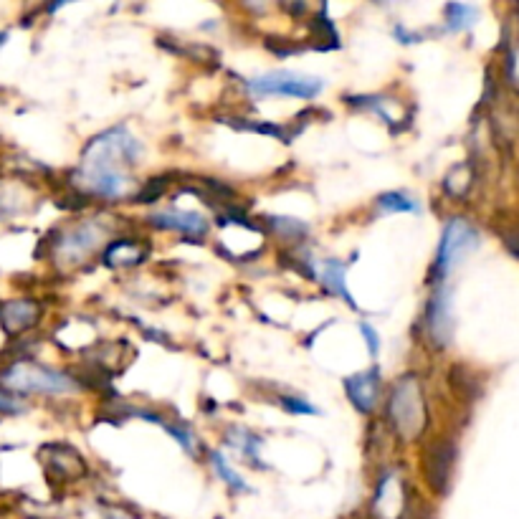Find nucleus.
Masks as SVG:
<instances>
[{
	"label": "nucleus",
	"instance_id": "obj_12",
	"mask_svg": "<svg viewBox=\"0 0 519 519\" xmlns=\"http://www.w3.org/2000/svg\"><path fill=\"white\" fill-rule=\"evenodd\" d=\"M152 228H160V231H175L180 236H198L203 238L208 233V221L201 216V213L193 211H160L152 213L150 218Z\"/></svg>",
	"mask_w": 519,
	"mask_h": 519
},
{
	"label": "nucleus",
	"instance_id": "obj_10",
	"mask_svg": "<svg viewBox=\"0 0 519 519\" xmlns=\"http://www.w3.org/2000/svg\"><path fill=\"white\" fill-rule=\"evenodd\" d=\"M380 390H383V375H380L378 365L345 378L347 398L355 406V411L363 413V416H370L375 411L380 401Z\"/></svg>",
	"mask_w": 519,
	"mask_h": 519
},
{
	"label": "nucleus",
	"instance_id": "obj_4",
	"mask_svg": "<svg viewBox=\"0 0 519 519\" xmlns=\"http://www.w3.org/2000/svg\"><path fill=\"white\" fill-rule=\"evenodd\" d=\"M3 383L18 393L38 395H66L76 390V380L69 373L46 365L31 363V360H16L3 370Z\"/></svg>",
	"mask_w": 519,
	"mask_h": 519
},
{
	"label": "nucleus",
	"instance_id": "obj_21",
	"mask_svg": "<svg viewBox=\"0 0 519 519\" xmlns=\"http://www.w3.org/2000/svg\"><path fill=\"white\" fill-rule=\"evenodd\" d=\"M266 221H269V226L279 233V238L292 241V244H299V241H304V238L309 236V226L304 221H299V218L269 216Z\"/></svg>",
	"mask_w": 519,
	"mask_h": 519
},
{
	"label": "nucleus",
	"instance_id": "obj_1",
	"mask_svg": "<svg viewBox=\"0 0 519 519\" xmlns=\"http://www.w3.org/2000/svg\"><path fill=\"white\" fill-rule=\"evenodd\" d=\"M140 157L142 142L125 125L109 127L87 142L82 163L74 170V185L94 198L122 201L130 193V170L140 163Z\"/></svg>",
	"mask_w": 519,
	"mask_h": 519
},
{
	"label": "nucleus",
	"instance_id": "obj_29",
	"mask_svg": "<svg viewBox=\"0 0 519 519\" xmlns=\"http://www.w3.org/2000/svg\"><path fill=\"white\" fill-rule=\"evenodd\" d=\"M360 335H363V340H365V345H368V352H370V357H378L380 355V335H378V330H375L373 325H370V322H360Z\"/></svg>",
	"mask_w": 519,
	"mask_h": 519
},
{
	"label": "nucleus",
	"instance_id": "obj_25",
	"mask_svg": "<svg viewBox=\"0 0 519 519\" xmlns=\"http://www.w3.org/2000/svg\"><path fill=\"white\" fill-rule=\"evenodd\" d=\"M474 21V6H464V3H449V6H446V26H449L451 31H466V28L474 26Z\"/></svg>",
	"mask_w": 519,
	"mask_h": 519
},
{
	"label": "nucleus",
	"instance_id": "obj_3",
	"mask_svg": "<svg viewBox=\"0 0 519 519\" xmlns=\"http://www.w3.org/2000/svg\"><path fill=\"white\" fill-rule=\"evenodd\" d=\"M112 226L99 218H89V221H79L74 226H66L56 233L54 244V259H59L61 266H82L84 261L92 259L102 244H107V236Z\"/></svg>",
	"mask_w": 519,
	"mask_h": 519
},
{
	"label": "nucleus",
	"instance_id": "obj_30",
	"mask_svg": "<svg viewBox=\"0 0 519 519\" xmlns=\"http://www.w3.org/2000/svg\"><path fill=\"white\" fill-rule=\"evenodd\" d=\"M507 82L519 92V41L507 54Z\"/></svg>",
	"mask_w": 519,
	"mask_h": 519
},
{
	"label": "nucleus",
	"instance_id": "obj_32",
	"mask_svg": "<svg viewBox=\"0 0 519 519\" xmlns=\"http://www.w3.org/2000/svg\"><path fill=\"white\" fill-rule=\"evenodd\" d=\"M504 241H507V249L512 251L514 256H519V231L504 233Z\"/></svg>",
	"mask_w": 519,
	"mask_h": 519
},
{
	"label": "nucleus",
	"instance_id": "obj_26",
	"mask_svg": "<svg viewBox=\"0 0 519 519\" xmlns=\"http://www.w3.org/2000/svg\"><path fill=\"white\" fill-rule=\"evenodd\" d=\"M276 403H279V408H284V411L289 413H302V416H317L319 413L312 403L299 398V395H279Z\"/></svg>",
	"mask_w": 519,
	"mask_h": 519
},
{
	"label": "nucleus",
	"instance_id": "obj_13",
	"mask_svg": "<svg viewBox=\"0 0 519 519\" xmlns=\"http://www.w3.org/2000/svg\"><path fill=\"white\" fill-rule=\"evenodd\" d=\"M147 256H150V246L140 241V238H114L102 251L104 264L112 266V269L140 266Z\"/></svg>",
	"mask_w": 519,
	"mask_h": 519
},
{
	"label": "nucleus",
	"instance_id": "obj_20",
	"mask_svg": "<svg viewBox=\"0 0 519 519\" xmlns=\"http://www.w3.org/2000/svg\"><path fill=\"white\" fill-rule=\"evenodd\" d=\"M231 125L238 127V130L246 132H261V135L269 137H279L282 142H292L294 135H297L299 127H284V125H269V122H256V119H231Z\"/></svg>",
	"mask_w": 519,
	"mask_h": 519
},
{
	"label": "nucleus",
	"instance_id": "obj_22",
	"mask_svg": "<svg viewBox=\"0 0 519 519\" xmlns=\"http://www.w3.org/2000/svg\"><path fill=\"white\" fill-rule=\"evenodd\" d=\"M471 180H474V170L471 165H454V168L446 173L444 178V190L451 198H464L471 188Z\"/></svg>",
	"mask_w": 519,
	"mask_h": 519
},
{
	"label": "nucleus",
	"instance_id": "obj_24",
	"mask_svg": "<svg viewBox=\"0 0 519 519\" xmlns=\"http://www.w3.org/2000/svg\"><path fill=\"white\" fill-rule=\"evenodd\" d=\"M451 383H454V388L459 390V395L464 398V401H476L479 393H482V385H479V380H476L474 373H469L464 365H456L454 373H451Z\"/></svg>",
	"mask_w": 519,
	"mask_h": 519
},
{
	"label": "nucleus",
	"instance_id": "obj_14",
	"mask_svg": "<svg viewBox=\"0 0 519 519\" xmlns=\"http://www.w3.org/2000/svg\"><path fill=\"white\" fill-rule=\"evenodd\" d=\"M317 269H314V276H317L319 282H322V287L327 289L330 294H335V297H340L342 302H347V307L350 309H357L355 299H352L350 289H347V264L340 259H325L319 261V264H314Z\"/></svg>",
	"mask_w": 519,
	"mask_h": 519
},
{
	"label": "nucleus",
	"instance_id": "obj_31",
	"mask_svg": "<svg viewBox=\"0 0 519 519\" xmlns=\"http://www.w3.org/2000/svg\"><path fill=\"white\" fill-rule=\"evenodd\" d=\"M393 36H395V41H398V44H406V46H411V44H418V41H421V33H416V31H411V28L408 26H403V23H395V28H393Z\"/></svg>",
	"mask_w": 519,
	"mask_h": 519
},
{
	"label": "nucleus",
	"instance_id": "obj_18",
	"mask_svg": "<svg viewBox=\"0 0 519 519\" xmlns=\"http://www.w3.org/2000/svg\"><path fill=\"white\" fill-rule=\"evenodd\" d=\"M312 41H317L319 51H332L340 49V33H337L335 21L327 16V6H322V13L312 21Z\"/></svg>",
	"mask_w": 519,
	"mask_h": 519
},
{
	"label": "nucleus",
	"instance_id": "obj_17",
	"mask_svg": "<svg viewBox=\"0 0 519 519\" xmlns=\"http://www.w3.org/2000/svg\"><path fill=\"white\" fill-rule=\"evenodd\" d=\"M347 102H350L352 107H360V109H368V112H375L393 132H398V122H406V119L395 117V114L390 112V107L401 104L398 99L378 97V94H365V97H347Z\"/></svg>",
	"mask_w": 519,
	"mask_h": 519
},
{
	"label": "nucleus",
	"instance_id": "obj_8",
	"mask_svg": "<svg viewBox=\"0 0 519 519\" xmlns=\"http://www.w3.org/2000/svg\"><path fill=\"white\" fill-rule=\"evenodd\" d=\"M456 464V444L451 438H436L423 449V476L436 494H446Z\"/></svg>",
	"mask_w": 519,
	"mask_h": 519
},
{
	"label": "nucleus",
	"instance_id": "obj_19",
	"mask_svg": "<svg viewBox=\"0 0 519 519\" xmlns=\"http://www.w3.org/2000/svg\"><path fill=\"white\" fill-rule=\"evenodd\" d=\"M375 208L380 213H421V203L406 193V190H388L375 198Z\"/></svg>",
	"mask_w": 519,
	"mask_h": 519
},
{
	"label": "nucleus",
	"instance_id": "obj_27",
	"mask_svg": "<svg viewBox=\"0 0 519 519\" xmlns=\"http://www.w3.org/2000/svg\"><path fill=\"white\" fill-rule=\"evenodd\" d=\"M165 188H168V178L147 180L145 188L137 190V193H135V201H140V203H157V198H163Z\"/></svg>",
	"mask_w": 519,
	"mask_h": 519
},
{
	"label": "nucleus",
	"instance_id": "obj_15",
	"mask_svg": "<svg viewBox=\"0 0 519 519\" xmlns=\"http://www.w3.org/2000/svg\"><path fill=\"white\" fill-rule=\"evenodd\" d=\"M41 456L46 459V466L56 471L59 479H79V476L87 474V464L74 449H69L66 444H54V446H46L41 451Z\"/></svg>",
	"mask_w": 519,
	"mask_h": 519
},
{
	"label": "nucleus",
	"instance_id": "obj_23",
	"mask_svg": "<svg viewBox=\"0 0 519 519\" xmlns=\"http://www.w3.org/2000/svg\"><path fill=\"white\" fill-rule=\"evenodd\" d=\"M211 464H213V471L218 474V479H223L233 492H251L249 484L244 482V476L238 474V471H233V466L228 464L226 456H223L221 451H211Z\"/></svg>",
	"mask_w": 519,
	"mask_h": 519
},
{
	"label": "nucleus",
	"instance_id": "obj_9",
	"mask_svg": "<svg viewBox=\"0 0 519 519\" xmlns=\"http://www.w3.org/2000/svg\"><path fill=\"white\" fill-rule=\"evenodd\" d=\"M423 322H426V335L433 347H438V350L449 347L451 337H454V309H451L449 289L438 287L436 294L428 299Z\"/></svg>",
	"mask_w": 519,
	"mask_h": 519
},
{
	"label": "nucleus",
	"instance_id": "obj_16",
	"mask_svg": "<svg viewBox=\"0 0 519 519\" xmlns=\"http://www.w3.org/2000/svg\"><path fill=\"white\" fill-rule=\"evenodd\" d=\"M226 444L231 446V449H236L238 454L244 456L249 464H254L256 469H266V464L261 461V456H259L261 444H264V441H261L256 433L246 431V428H241V426H231L226 433Z\"/></svg>",
	"mask_w": 519,
	"mask_h": 519
},
{
	"label": "nucleus",
	"instance_id": "obj_2",
	"mask_svg": "<svg viewBox=\"0 0 519 519\" xmlns=\"http://www.w3.org/2000/svg\"><path fill=\"white\" fill-rule=\"evenodd\" d=\"M390 428L403 444H413L423 436L428 426V406L423 398L421 380L413 373L401 375L395 380L393 390L388 395V406H385Z\"/></svg>",
	"mask_w": 519,
	"mask_h": 519
},
{
	"label": "nucleus",
	"instance_id": "obj_11",
	"mask_svg": "<svg viewBox=\"0 0 519 519\" xmlns=\"http://www.w3.org/2000/svg\"><path fill=\"white\" fill-rule=\"evenodd\" d=\"M41 319V304L33 299H16V302L0 304V325L8 335H23L33 330Z\"/></svg>",
	"mask_w": 519,
	"mask_h": 519
},
{
	"label": "nucleus",
	"instance_id": "obj_28",
	"mask_svg": "<svg viewBox=\"0 0 519 519\" xmlns=\"http://www.w3.org/2000/svg\"><path fill=\"white\" fill-rule=\"evenodd\" d=\"M26 411L23 401L18 395H13L11 390L0 388V413H6V416H16V413Z\"/></svg>",
	"mask_w": 519,
	"mask_h": 519
},
{
	"label": "nucleus",
	"instance_id": "obj_6",
	"mask_svg": "<svg viewBox=\"0 0 519 519\" xmlns=\"http://www.w3.org/2000/svg\"><path fill=\"white\" fill-rule=\"evenodd\" d=\"M479 244V231L471 226L464 218H451L444 228V236H441V244H438L436 261H433L431 276L438 282V287L444 284L446 276L454 271V266L464 259L469 251L476 249Z\"/></svg>",
	"mask_w": 519,
	"mask_h": 519
},
{
	"label": "nucleus",
	"instance_id": "obj_5",
	"mask_svg": "<svg viewBox=\"0 0 519 519\" xmlns=\"http://www.w3.org/2000/svg\"><path fill=\"white\" fill-rule=\"evenodd\" d=\"M246 89L254 97L264 99V97H292V99H309L319 97L322 89H325V82L319 76H309V74H299V71H269V74L254 76V79H246Z\"/></svg>",
	"mask_w": 519,
	"mask_h": 519
},
{
	"label": "nucleus",
	"instance_id": "obj_7",
	"mask_svg": "<svg viewBox=\"0 0 519 519\" xmlns=\"http://www.w3.org/2000/svg\"><path fill=\"white\" fill-rule=\"evenodd\" d=\"M375 519H408L411 514V494H408V484L403 482V476L398 471H385L383 479L375 489L373 504Z\"/></svg>",
	"mask_w": 519,
	"mask_h": 519
}]
</instances>
